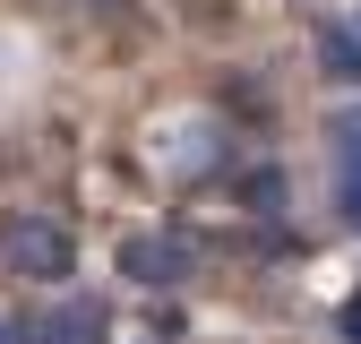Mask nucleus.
I'll return each instance as SVG.
<instances>
[{"instance_id":"f257e3e1","label":"nucleus","mask_w":361,"mask_h":344,"mask_svg":"<svg viewBox=\"0 0 361 344\" xmlns=\"http://www.w3.org/2000/svg\"><path fill=\"white\" fill-rule=\"evenodd\" d=\"M0 258H9V276H35V284H61L78 267V250H69V233L52 215H9L0 224Z\"/></svg>"},{"instance_id":"f03ea898","label":"nucleus","mask_w":361,"mask_h":344,"mask_svg":"<svg viewBox=\"0 0 361 344\" xmlns=\"http://www.w3.org/2000/svg\"><path fill=\"white\" fill-rule=\"evenodd\" d=\"M121 267L138 276V284H180V276H190V241H155V233H147V241L121 250Z\"/></svg>"},{"instance_id":"7ed1b4c3","label":"nucleus","mask_w":361,"mask_h":344,"mask_svg":"<svg viewBox=\"0 0 361 344\" xmlns=\"http://www.w3.org/2000/svg\"><path fill=\"white\" fill-rule=\"evenodd\" d=\"M26 344H95V310H52V319H35Z\"/></svg>"},{"instance_id":"20e7f679","label":"nucleus","mask_w":361,"mask_h":344,"mask_svg":"<svg viewBox=\"0 0 361 344\" xmlns=\"http://www.w3.org/2000/svg\"><path fill=\"white\" fill-rule=\"evenodd\" d=\"M319 61H327V78H336V86H361V35H353V26H327Z\"/></svg>"},{"instance_id":"39448f33","label":"nucleus","mask_w":361,"mask_h":344,"mask_svg":"<svg viewBox=\"0 0 361 344\" xmlns=\"http://www.w3.org/2000/svg\"><path fill=\"white\" fill-rule=\"evenodd\" d=\"M336 147H344V215L361 224V121H336Z\"/></svg>"},{"instance_id":"423d86ee","label":"nucleus","mask_w":361,"mask_h":344,"mask_svg":"<svg viewBox=\"0 0 361 344\" xmlns=\"http://www.w3.org/2000/svg\"><path fill=\"white\" fill-rule=\"evenodd\" d=\"M344 344H361V293L344 301Z\"/></svg>"}]
</instances>
